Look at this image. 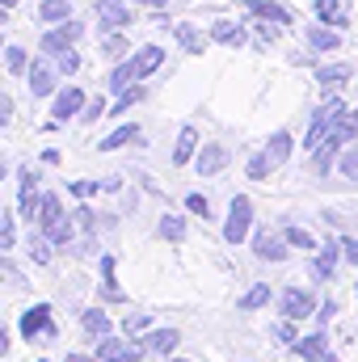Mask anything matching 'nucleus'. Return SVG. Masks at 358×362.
I'll list each match as a JSON object with an SVG mask.
<instances>
[{"label":"nucleus","mask_w":358,"mask_h":362,"mask_svg":"<svg viewBox=\"0 0 358 362\" xmlns=\"http://www.w3.org/2000/svg\"><path fill=\"white\" fill-rule=\"evenodd\" d=\"M127 144H144V131L135 127V122H127V127H118V131H110L97 148L101 152H118V148H127Z\"/></svg>","instance_id":"obj_23"},{"label":"nucleus","mask_w":358,"mask_h":362,"mask_svg":"<svg viewBox=\"0 0 358 362\" xmlns=\"http://www.w3.org/2000/svg\"><path fill=\"white\" fill-rule=\"evenodd\" d=\"M211 42H219V47H245V42H249V34H245V25H241V21L219 17V21H211Z\"/></svg>","instance_id":"obj_17"},{"label":"nucleus","mask_w":358,"mask_h":362,"mask_svg":"<svg viewBox=\"0 0 358 362\" xmlns=\"http://www.w3.org/2000/svg\"><path fill=\"white\" fill-rule=\"evenodd\" d=\"M55 68H59V76H76V72H81V55L68 47V51H59V55H55Z\"/></svg>","instance_id":"obj_39"},{"label":"nucleus","mask_w":358,"mask_h":362,"mask_svg":"<svg viewBox=\"0 0 358 362\" xmlns=\"http://www.w3.org/2000/svg\"><path fill=\"white\" fill-rule=\"evenodd\" d=\"M81 329H85L89 337H110V316H105V308H101V303L89 308V312L81 316Z\"/></svg>","instance_id":"obj_32"},{"label":"nucleus","mask_w":358,"mask_h":362,"mask_svg":"<svg viewBox=\"0 0 358 362\" xmlns=\"http://www.w3.org/2000/svg\"><path fill=\"white\" fill-rule=\"evenodd\" d=\"M342 245H346V262H350V266H358V236H346Z\"/></svg>","instance_id":"obj_52"},{"label":"nucleus","mask_w":358,"mask_h":362,"mask_svg":"<svg viewBox=\"0 0 358 362\" xmlns=\"http://www.w3.org/2000/svg\"><path fill=\"white\" fill-rule=\"evenodd\" d=\"M17 198H21V219H38L42 215V194H38V173L34 169H21L17 173Z\"/></svg>","instance_id":"obj_8"},{"label":"nucleus","mask_w":358,"mask_h":362,"mask_svg":"<svg viewBox=\"0 0 358 362\" xmlns=\"http://www.w3.org/2000/svg\"><path fill=\"white\" fill-rule=\"evenodd\" d=\"M131 59H135V68H139V81H148V76L165 64V47H139Z\"/></svg>","instance_id":"obj_29"},{"label":"nucleus","mask_w":358,"mask_h":362,"mask_svg":"<svg viewBox=\"0 0 358 362\" xmlns=\"http://www.w3.org/2000/svg\"><path fill=\"white\" fill-rule=\"evenodd\" d=\"M38 21H47V25L72 21V0H42L38 4Z\"/></svg>","instance_id":"obj_30"},{"label":"nucleus","mask_w":358,"mask_h":362,"mask_svg":"<svg viewBox=\"0 0 358 362\" xmlns=\"http://www.w3.org/2000/svg\"><path fill=\"white\" fill-rule=\"evenodd\" d=\"M55 76H59V68H51L47 59H34V64H30V72H25V85H30L34 97H51L55 85H59Z\"/></svg>","instance_id":"obj_13"},{"label":"nucleus","mask_w":358,"mask_h":362,"mask_svg":"<svg viewBox=\"0 0 358 362\" xmlns=\"http://www.w3.org/2000/svg\"><path fill=\"white\" fill-rule=\"evenodd\" d=\"M325 362H337V354H325Z\"/></svg>","instance_id":"obj_57"},{"label":"nucleus","mask_w":358,"mask_h":362,"mask_svg":"<svg viewBox=\"0 0 358 362\" xmlns=\"http://www.w3.org/2000/svg\"><path fill=\"white\" fill-rule=\"evenodd\" d=\"M274 337L287 341V346H295V341H299V337H295V320H278V325H274Z\"/></svg>","instance_id":"obj_49"},{"label":"nucleus","mask_w":358,"mask_h":362,"mask_svg":"<svg viewBox=\"0 0 358 362\" xmlns=\"http://www.w3.org/2000/svg\"><path fill=\"white\" fill-rule=\"evenodd\" d=\"M228 160H232V152L224 144H202L198 156H194V169H198V177H215V173L228 169Z\"/></svg>","instance_id":"obj_11"},{"label":"nucleus","mask_w":358,"mask_h":362,"mask_svg":"<svg viewBox=\"0 0 358 362\" xmlns=\"http://www.w3.org/2000/svg\"><path fill=\"white\" fill-rule=\"evenodd\" d=\"M245 169H249V177H253V181H266L274 165H270L266 152H258V156H249V165H245Z\"/></svg>","instance_id":"obj_42"},{"label":"nucleus","mask_w":358,"mask_h":362,"mask_svg":"<svg viewBox=\"0 0 358 362\" xmlns=\"http://www.w3.org/2000/svg\"><path fill=\"white\" fill-rule=\"evenodd\" d=\"M325 139H333V144H342V148H346L350 139H358V110H346V114H337Z\"/></svg>","instance_id":"obj_21"},{"label":"nucleus","mask_w":358,"mask_h":362,"mask_svg":"<svg viewBox=\"0 0 358 362\" xmlns=\"http://www.w3.org/2000/svg\"><path fill=\"white\" fill-rule=\"evenodd\" d=\"M185 211L207 219V215H211V202H207V194H190V198H185Z\"/></svg>","instance_id":"obj_46"},{"label":"nucleus","mask_w":358,"mask_h":362,"mask_svg":"<svg viewBox=\"0 0 358 362\" xmlns=\"http://www.w3.org/2000/svg\"><path fill=\"white\" fill-rule=\"evenodd\" d=\"M342 257H346V245H342V240H325V245H321V257L308 262V274H312L316 282H333Z\"/></svg>","instance_id":"obj_9"},{"label":"nucleus","mask_w":358,"mask_h":362,"mask_svg":"<svg viewBox=\"0 0 358 362\" xmlns=\"http://www.w3.org/2000/svg\"><path fill=\"white\" fill-rule=\"evenodd\" d=\"M51 249H55V245H51L42 232H38V236H30V257H34L38 266H47V262H51Z\"/></svg>","instance_id":"obj_40"},{"label":"nucleus","mask_w":358,"mask_h":362,"mask_svg":"<svg viewBox=\"0 0 358 362\" xmlns=\"http://www.w3.org/2000/svg\"><path fill=\"white\" fill-rule=\"evenodd\" d=\"M148 346L144 341H127V337H97V358L101 362H144Z\"/></svg>","instance_id":"obj_5"},{"label":"nucleus","mask_w":358,"mask_h":362,"mask_svg":"<svg viewBox=\"0 0 358 362\" xmlns=\"http://www.w3.org/2000/svg\"><path fill=\"white\" fill-rule=\"evenodd\" d=\"M333 316H337V299H325V303L316 308V320H321V325H329Z\"/></svg>","instance_id":"obj_50"},{"label":"nucleus","mask_w":358,"mask_h":362,"mask_svg":"<svg viewBox=\"0 0 358 362\" xmlns=\"http://www.w3.org/2000/svg\"><path fill=\"white\" fill-rule=\"evenodd\" d=\"M178 341H181V333H178V329H152V333L144 337L148 354H165V358H169V354L178 350Z\"/></svg>","instance_id":"obj_25"},{"label":"nucleus","mask_w":358,"mask_h":362,"mask_svg":"<svg viewBox=\"0 0 358 362\" xmlns=\"http://www.w3.org/2000/svg\"><path fill=\"white\" fill-rule=\"evenodd\" d=\"M245 13H249L253 21H278V25H291V21H295V13H291L282 0H245Z\"/></svg>","instance_id":"obj_12"},{"label":"nucleus","mask_w":358,"mask_h":362,"mask_svg":"<svg viewBox=\"0 0 358 362\" xmlns=\"http://www.w3.org/2000/svg\"><path fill=\"white\" fill-rule=\"evenodd\" d=\"M17 245V223L13 215H0V249H13Z\"/></svg>","instance_id":"obj_43"},{"label":"nucleus","mask_w":358,"mask_h":362,"mask_svg":"<svg viewBox=\"0 0 358 362\" xmlns=\"http://www.w3.org/2000/svg\"><path fill=\"white\" fill-rule=\"evenodd\" d=\"M38 232L51 240V245H72L76 240V219L72 215H64V202H59V194H42V215H38Z\"/></svg>","instance_id":"obj_1"},{"label":"nucleus","mask_w":358,"mask_h":362,"mask_svg":"<svg viewBox=\"0 0 358 362\" xmlns=\"http://www.w3.org/2000/svg\"><path fill=\"white\" fill-rule=\"evenodd\" d=\"M139 4H148V8H165L169 0H139Z\"/></svg>","instance_id":"obj_55"},{"label":"nucleus","mask_w":358,"mask_h":362,"mask_svg":"<svg viewBox=\"0 0 358 362\" xmlns=\"http://www.w3.org/2000/svg\"><path fill=\"white\" fill-rule=\"evenodd\" d=\"M93 13H97V34H101V30H127V25L135 21V13H131L122 0H97Z\"/></svg>","instance_id":"obj_10"},{"label":"nucleus","mask_w":358,"mask_h":362,"mask_svg":"<svg viewBox=\"0 0 358 362\" xmlns=\"http://www.w3.org/2000/svg\"><path fill=\"white\" fill-rule=\"evenodd\" d=\"M85 93L81 89H59L55 93V105H51V114H55V122H68V118H81L85 114Z\"/></svg>","instance_id":"obj_14"},{"label":"nucleus","mask_w":358,"mask_h":362,"mask_svg":"<svg viewBox=\"0 0 358 362\" xmlns=\"http://www.w3.org/2000/svg\"><path fill=\"white\" fill-rule=\"evenodd\" d=\"M148 329H152V316H144V312L122 316V333H127V337H139V333H148Z\"/></svg>","instance_id":"obj_41"},{"label":"nucleus","mask_w":358,"mask_h":362,"mask_svg":"<svg viewBox=\"0 0 358 362\" xmlns=\"http://www.w3.org/2000/svg\"><path fill=\"white\" fill-rule=\"evenodd\" d=\"M76 223H81L85 232H93V228H97V219H93V211H89V206H76Z\"/></svg>","instance_id":"obj_51"},{"label":"nucleus","mask_w":358,"mask_h":362,"mask_svg":"<svg viewBox=\"0 0 358 362\" xmlns=\"http://www.w3.org/2000/svg\"><path fill=\"white\" fill-rule=\"evenodd\" d=\"M350 76H354L350 64H325V68H316V85H321V89H342Z\"/></svg>","instance_id":"obj_28"},{"label":"nucleus","mask_w":358,"mask_h":362,"mask_svg":"<svg viewBox=\"0 0 358 362\" xmlns=\"http://www.w3.org/2000/svg\"><path fill=\"white\" fill-rule=\"evenodd\" d=\"M81 118H85V122H97V118H110V105H105V101L97 97V101H89V105H85V114H81Z\"/></svg>","instance_id":"obj_48"},{"label":"nucleus","mask_w":358,"mask_h":362,"mask_svg":"<svg viewBox=\"0 0 358 362\" xmlns=\"http://www.w3.org/2000/svg\"><path fill=\"white\" fill-rule=\"evenodd\" d=\"M291 350H295V358H304V362H325V354H329V337H325V333H308V337H299Z\"/></svg>","instance_id":"obj_19"},{"label":"nucleus","mask_w":358,"mask_h":362,"mask_svg":"<svg viewBox=\"0 0 358 362\" xmlns=\"http://www.w3.org/2000/svg\"><path fill=\"white\" fill-rule=\"evenodd\" d=\"M127 51H131V42H127V34H122V30H101V55H105V59L122 64V59H127Z\"/></svg>","instance_id":"obj_27"},{"label":"nucleus","mask_w":358,"mask_h":362,"mask_svg":"<svg viewBox=\"0 0 358 362\" xmlns=\"http://www.w3.org/2000/svg\"><path fill=\"white\" fill-rule=\"evenodd\" d=\"M144 97H148V89H144V85H131L127 93H118V101H114L110 118H122V114H127V110H135V105H139Z\"/></svg>","instance_id":"obj_34"},{"label":"nucleus","mask_w":358,"mask_h":362,"mask_svg":"<svg viewBox=\"0 0 358 362\" xmlns=\"http://www.w3.org/2000/svg\"><path fill=\"white\" fill-rule=\"evenodd\" d=\"M0 4H4V8H13V4H17V0H0Z\"/></svg>","instance_id":"obj_56"},{"label":"nucleus","mask_w":358,"mask_h":362,"mask_svg":"<svg viewBox=\"0 0 358 362\" xmlns=\"http://www.w3.org/2000/svg\"><path fill=\"white\" fill-rule=\"evenodd\" d=\"M97 291H101V303H127V291L114 278V257L110 253L101 257V282H97Z\"/></svg>","instance_id":"obj_18"},{"label":"nucleus","mask_w":358,"mask_h":362,"mask_svg":"<svg viewBox=\"0 0 358 362\" xmlns=\"http://www.w3.org/2000/svg\"><path fill=\"white\" fill-rule=\"evenodd\" d=\"M0 122H4V127L13 122V97H0Z\"/></svg>","instance_id":"obj_53"},{"label":"nucleus","mask_w":358,"mask_h":362,"mask_svg":"<svg viewBox=\"0 0 358 362\" xmlns=\"http://www.w3.org/2000/svg\"><path fill=\"white\" fill-rule=\"evenodd\" d=\"M64 362H101V358H97V354H93V358H89V354H68Z\"/></svg>","instance_id":"obj_54"},{"label":"nucleus","mask_w":358,"mask_h":362,"mask_svg":"<svg viewBox=\"0 0 358 362\" xmlns=\"http://www.w3.org/2000/svg\"><path fill=\"white\" fill-rule=\"evenodd\" d=\"M249 228H253V202L245 194H236L228 202V219H224V240L228 245H245L249 240Z\"/></svg>","instance_id":"obj_3"},{"label":"nucleus","mask_w":358,"mask_h":362,"mask_svg":"<svg viewBox=\"0 0 358 362\" xmlns=\"http://www.w3.org/2000/svg\"><path fill=\"white\" fill-rule=\"evenodd\" d=\"M161 236H165V240H173V245L185 240V219L173 215V211H169V215H161Z\"/></svg>","instance_id":"obj_36"},{"label":"nucleus","mask_w":358,"mask_h":362,"mask_svg":"<svg viewBox=\"0 0 358 362\" xmlns=\"http://www.w3.org/2000/svg\"><path fill=\"white\" fill-rule=\"evenodd\" d=\"M278 30H282L278 21H258V42H266V47H274V42H278Z\"/></svg>","instance_id":"obj_47"},{"label":"nucleus","mask_w":358,"mask_h":362,"mask_svg":"<svg viewBox=\"0 0 358 362\" xmlns=\"http://www.w3.org/2000/svg\"><path fill=\"white\" fill-rule=\"evenodd\" d=\"M337 169H342V177L358 181V148H350V152H342V160H337Z\"/></svg>","instance_id":"obj_44"},{"label":"nucleus","mask_w":358,"mask_h":362,"mask_svg":"<svg viewBox=\"0 0 358 362\" xmlns=\"http://www.w3.org/2000/svg\"><path fill=\"white\" fill-rule=\"evenodd\" d=\"M312 13H316V21H325V25H337V30L350 25V13L342 8V0H316Z\"/></svg>","instance_id":"obj_24"},{"label":"nucleus","mask_w":358,"mask_h":362,"mask_svg":"<svg viewBox=\"0 0 358 362\" xmlns=\"http://www.w3.org/2000/svg\"><path fill=\"white\" fill-rule=\"evenodd\" d=\"M81 34H85V21H59V25H51L42 38H38V47H42V55H59V51H68V47H76L81 42Z\"/></svg>","instance_id":"obj_6"},{"label":"nucleus","mask_w":358,"mask_h":362,"mask_svg":"<svg viewBox=\"0 0 358 362\" xmlns=\"http://www.w3.org/2000/svg\"><path fill=\"white\" fill-rule=\"evenodd\" d=\"M68 189H72L76 198H93V194L105 189V181H68Z\"/></svg>","instance_id":"obj_45"},{"label":"nucleus","mask_w":358,"mask_h":362,"mask_svg":"<svg viewBox=\"0 0 358 362\" xmlns=\"http://www.w3.org/2000/svg\"><path fill=\"white\" fill-rule=\"evenodd\" d=\"M270 303V282H258V286H249L245 295H241V312H258V308H266Z\"/></svg>","instance_id":"obj_35"},{"label":"nucleus","mask_w":358,"mask_h":362,"mask_svg":"<svg viewBox=\"0 0 358 362\" xmlns=\"http://www.w3.org/2000/svg\"><path fill=\"white\" fill-rule=\"evenodd\" d=\"M253 257H258V262H287V236L253 232Z\"/></svg>","instance_id":"obj_16"},{"label":"nucleus","mask_w":358,"mask_h":362,"mask_svg":"<svg viewBox=\"0 0 358 362\" xmlns=\"http://www.w3.org/2000/svg\"><path fill=\"white\" fill-rule=\"evenodd\" d=\"M304 38H308V47L321 51V55L342 47V30H337V25H325V21H312V25L304 30Z\"/></svg>","instance_id":"obj_15"},{"label":"nucleus","mask_w":358,"mask_h":362,"mask_svg":"<svg viewBox=\"0 0 358 362\" xmlns=\"http://www.w3.org/2000/svg\"><path fill=\"white\" fill-rule=\"evenodd\" d=\"M135 81H139V68H135V59H122V64H114V72H110L105 89H110V93H127Z\"/></svg>","instance_id":"obj_26"},{"label":"nucleus","mask_w":358,"mask_h":362,"mask_svg":"<svg viewBox=\"0 0 358 362\" xmlns=\"http://www.w3.org/2000/svg\"><path fill=\"white\" fill-rule=\"evenodd\" d=\"M4 64H8V72H13V76L30 72V55H25V47H8V51H4Z\"/></svg>","instance_id":"obj_38"},{"label":"nucleus","mask_w":358,"mask_h":362,"mask_svg":"<svg viewBox=\"0 0 358 362\" xmlns=\"http://www.w3.org/2000/svg\"><path fill=\"white\" fill-rule=\"evenodd\" d=\"M282 236H287V245H291V249H304V253L321 249V245H316V236H312L308 228H299V223H287V228H282Z\"/></svg>","instance_id":"obj_33"},{"label":"nucleus","mask_w":358,"mask_h":362,"mask_svg":"<svg viewBox=\"0 0 358 362\" xmlns=\"http://www.w3.org/2000/svg\"><path fill=\"white\" fill-rule=\"evenodd\" d=\"M173 38H178L181 51H190V55H202L211 34H202V30H198V25H190V21H178V25H173Z\"/></svg>","instance_id":"obj_20"},{"label":"nucleus","mask_w":358,"mask_h":362,"mask_svg":"<svg viewBox=\"0 0 358 362\" xmlns=\"http://www.w3.org/2000/svg\"><path fill=\"white\" fill-rule=\"evenodd\" d=\"M291 148H295V139H291V131H274V135L266 139V148H262V152L270 156V165L278 169V165H287V160H291Z\"/></svg>","instance_id":"obj_22"},{"label":"nucleus","mask_w":358,"mask_h":362,"mask_svg":"<svg viewBox=\"0 0 358 362\" xmlns=\"http://www.w3.org/2000/svg\"><path fill=\"white\" fill-rule=\"evenodd\" d=\"M350 105L342 101V97H325V105L312 114V127H308V135H304V152H316L321 144H325V135H329V127H333V118L337 114H346Z\"/></svg>","instance_id":"obj_2"},{"label":"nucleus","mask_w":358,"mask_h":362,"mask_svg":"<svg viewBox=\"0 0 358 362\" xmlns=\"http://www.w3.org/2000/svg\"><path fill=\"white\" fill-rule=\"evenodd\" d=\"M337 152H342V144L325 139V144L316 148V173H329V169H333V160H337Z\"/></svg>","instance_id":"obj_37"},{"label":"nucleus","mask_w":358,"mask_h":362,"mask_svg":"<svg viewBox=\"0 0 358 362\" xmlns=\"http://www.w3.org/2000/svg\"><path fill=\"white\" fill-rule=\"evenodd\" d=\"M165 362H185V358H165Z\"/></svg>","instance_id":"obj_58"},{"label":"nucleus","mask_w":358,"mask_h":362,"mask_svg":"<svg viewBox=\"0 0 358 362\" xmlns=\"http://www.w3.org/2000/svg\"><path fill=\"white\" fill-rule=\"evenodd\" d=\"M321 303H316V295L312 291H304V286H287L282 295H278V312H282V320H304V316H312Z\"/></svg>","instance_id":"obj_7"},{"label":"nucleus","mask_w":358,"mask_h":362,"mask_svg":"<svg viewBox=\"0 0 358 362\" xmlns=\"http://www.w3.org/2000/svg\"><path fill=\"white\" fill-rule=\"evenodd\" d=\"M194 156H198V131L194 127H181L178 148H173V165H190Z\"/></svg>","instance_id":"obj_31"},{"label":"nucleus","mask_w":358,"mask_h":362,"mask_svg":"<svg viewBox=\"0 0 358 362\" xmlns=\"http://www.w3.org/2000/svg\"><path fill=\"white\" fill-rule=\"evenodd\" d=\"M17 333L25 341H42V337H55V316H51V303H34L21 312L17 320Z\"/></svg>","instance_id":"obj_4"}]
</instances>
